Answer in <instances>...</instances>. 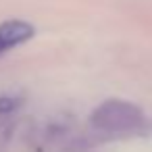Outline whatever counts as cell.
<instances>
[{
  "label": "cell",
  "mask_w": 152,
  "mask_h": 152,
  "mask_svg": "<svg viewBox=\"0 0 152 152\" xmlns=\"http://www.w3.org/2000/svg\"><path fill=\"white\" fill-rule=\"evenodd\" d=\"M36 29L34 25L25 21H4L0 23V54H4L21 44H25L29 38H34Z\"/></svg>",
  "instance_id": "7a4b0ae2"
},
{
  "label": "cell",
  "mask_w": 152,
  "mask_h": 152,
  "mask_svg": "<svg viewBox=\"0 0 152 152\" xmlns=\"http://www.w3.org/2000/svg\"><path fill=\"white\" fill-rule=\"evenodd\" d=\"M17 106V102L13 100V96H0V115H9L13 113Z\"/></svg>",
  "instance_id": "3957f363"
},
{
  "label": "cell",
  "mask_w": 152,
  "mask_h": 152,
  "mask_svg": "<svg viewBox=\"0 0 152 152\" xmlns=\"http://www.w3.org/2000/svg\"><path fill=\"white\" fill-rule=\"evenodd\" d=\"M92 125L108 133L135 131L144 125V115L135 104L110 98L92 113Z\"/></svg>",
  "instance_id": "6da1fadb"
}]
</instances>
